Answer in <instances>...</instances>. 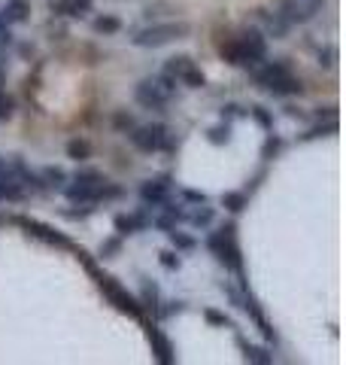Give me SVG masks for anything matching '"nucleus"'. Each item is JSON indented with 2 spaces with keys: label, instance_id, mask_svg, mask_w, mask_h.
<instances>
[{
  "label": "nucleus",
  "instance_id": "1",
  "mask_svg": "<svg viewBox=\"0 0 346 365\" xmlns=\"http://www.w3.org/2000/svg\"><path fill=\"white\" fill-rule=\"evenodd\" d=\"M67 198L79 204H95L100 198H119V189L107 186L103 177L95 174V170H83V174H76V186L67 189Z\"/></svg>",
  "mask_w": 346,
  "mask_h": 365
},
{
  "label": "nucleus",
  "instance_id": "2",
  "mask_svg": "<svg viewBox=\"0 0 346 365\" xmlns=\"http://www.w3.org/2000/svg\"><path fill=\"white\" fill-rule=\"evenodd\" d=\"M173 91H177V79L173 76H149V79H143L140 86H137V101H140L143 107H152V110H158V107H164L167 101L173 98Z\"/></svg>",
  "mask_w": 346,
  "mask_h": 365
},
{
  "label": "nucleus",
  "instance_id": "3",
  "mask_svg": "<svg viewBox=\"0 0 346 365\" xmlns=\"http://www.w3.org/2000/svg\"><path fill=\"white\" fill-rule=\"evenodd\" d=\"M186 31L189 28L179 25V21H167V25H152V28L137 31L134 37H131V43L134 46H143V49H155V46H164L170 40H179Z\"/></svg>",
  "mask_w": 346,
  "mask_h": 365
},
{
  "label": "nucleus",
  "instance_id": "4",
  "mask_svg": "<svg viewBox=\"0 0 346 365\" xmlns=\"http://www.w3.org/2000/svg\"><path fill=\"white\" fill-rule=\"evenodd\" d=\"M131 143L143 153H155V150L170 146V134H167L164 125H140V128H134Z\"/></svg>",
  "mask_w": 346,
  "mask_h": 365
},
{
  "label": "nucleus",
  "instance_id": "5",
  "mask_svg": "<svg viewBox=\"0 0 346 365\" xmlns=\"http://www.w3.org/2000/svg\"><path fill=\"white\" fill-rule=\"evenodd\" d=\"M237 46H240V52H243V67H252V64H258L264 61V55H268V43H264V37L258 31H243L240 37H234Z\"/></svg>",
  "mask_w": 346,
  "mask_h": 365
},
{
  "label": "nucleus",
  "instance_id": "6",
  "mask_svg": "<svg viewBox=\"0 0 346 365\" xmlns=\"http://www.w3.org/2000/svg\"><path fill=\"white\" fill-rule=\"evenodd\" d=\"M19 225L25 228L28 235H33L37 237V241H43V244H49V247H70V241H67V237L61 235V232H55V228H49L46 222H37V220H28V216H21L19 220Z\"/></svg>",
  "mask_w": 346,
  "mask_h": 365
},
{
  "label": "nucleus",
  "instance_id": "7",
  "mask_svg": "<svg viewBox=\"0 0 346 365\" xmlns=\"http://www.w3.org/2000/svg\"><path fill=\"white\" fill-rule=\"evenodd\" d=\"M319 9V0H283V19L285 21H298V25H304L316 16Z\"/></svg>",
  "mask_w": 346,
  "mask_h": 365
},
{
  "label": "nucleus",
  "instance_id": "8",
  "mask_svg": "<svg viewBox=\"0 0 346 365\" xmlns=\"http://www.w3.org/2000/svg\"><path fill=\"white\" fill-rule=\"evenodd\" d=\"M149 341H152V353H155V359L161 362V365H170L173 359V344L164 338V332H161L158 326H149Z\"/></svg>",
  "mask_w": 346,
  "mask_h": 365
},
{
  "label": "nucleus",
  "instance_id": "9",
  "mask_svg": "<svg viewBox=\"0 0 346 365\" xmlns=\"http://www.w3.org/2000/svg\"><path fill=\"white\" fill-rule=\"evenodd\" d=\"M167 192H170V182H167V177H161L158 182H146L140 189V195L146 204H161V201H167Z\"/></svg>",
  "mask_w": 346,
  "mask_h": 365
},
{
  "label": "nucleus",
  "instance_id": "10",
  "mask_svg": "<svg viewBox=\"0 0 346 365\" xmlns=\"http://www.w3.org/2000/svg\"><path fill=\"white\" fill-rule=\"evenodd\" d=\"M271 95H301V79H295L292 73H285L280 79H273V83L268 86Z\"/></svg>",
  "mask_w": 346,
  "mask_h": 365
},
{
  "label": "nucleus",
  "instance_id": "11",
  "mask_svg": "<svg viewBox=\"0 0 346 365\" xmlns=\"http://www.w3.org/2000/svg\"><path fill=\"white\" fill-rule=\"evenodd\" d=\"M25 19H28V4L25 0H9V4L4 6V16H0L4 25H9V21H25Z\"/></svg>",
  "mask_w": 346,
  "mask_h": 365
},
{
  "label": "nucleus",
  "instance_id": "12",
  "mask_svg": "<svg viewBox=\"0 0 346 365\" xmlns=\"http://www.w3.org/2000/svg\"><path fill=\"white\" fill-rule=\"evenodd\" d=\"M49 6L55 13H64V16H83L88 9V0H52Z\"/></svg>",
  "mask_w": 346,
  "mask_h": 365
},
{
  "label": "nucleus",
  "instance_id": "13",
  "mask_svg": "<svg viewBox=\"0 0 346 365\" xmlns=\"http://www.w3.org/2000/svg\"><path fill=\"white\" fill-rule=\"evenodd\" d=\"M261 21H264V28H268V34H273V37H285V31H288V21L280 16V13H261Z\"/></svg>",
  "mask_w": 346,
  "mask_h": 365
},
{
  "label": "nucleus",
  "instance_id": "14",
  "mask_svg": "<svg viewBox=\"0 0 346 365\" xmlns=\"http://www.w3.org/2000/svg\"><path fill=\"white\" fill-rule=\"evenodd\" d=\"M219 52H222V58H225L228 64H237V67H243V52H240L237 40H225L222 46H219Z\"/></svg>",
  "mask_w": 346,
  "mask_h": 365
},
{
  "label": "nucleus",
  "instance_id": "15",
  "mask_svg": "<svg viewBox=\"0 0 346 365\" xmlns=\"http://www.w3.org/2000/svg\"><path fill=\"white\" fill-rule=\"evenodd\" d=\"M146 220L143 216H115V228H119V235H134L137 228H143Z\"/></svg>",
  "mask_w": 346,
  "mask_h": 365
},
{
  "label": "nucleus",
  "instance_id": "16",
  "mask_svg": "<svg viewBox=\"0 0 346 365\" xmlns=\"http://www.w3.org/2000/svg\"><path fill=\"white\" fill-rule=\"evenodd\" d=\"M222 204H225L231 213H240V210L246 207V195H243V192H225V195H222Z\"/></svg>",
  "mask_w": 346,
  "mask_h": 365
},
{
  "label": "nucleus",
  "instance_id": "17",
  "mask_svg": "<svg viewBox=\"0 0 346 365\" xmlns=\"http://www.w3.org/2000/svg\"><path fill=\"white\" fill-rule=\"evenodd\" d=\"M122 28V21L115 19V16H100V19H95V31L98 34H115Z\"/></svg>",
  "mask_w": 346,
  "mask_h": 365
},
{
  "label": "nucleus",
  "instance_id": "18",
  "mask_svg": "<svg viewBox=\"0 0 346 365\" xmlns=\"http://www.w3.org/2000/svg\"><path fill=\"white\" fill-rule=\"evenodd\" d=\"M67 153H70V158H76V162H83V158H88L91 146L85 140H70V143H67Z\"/></svg>",
  "mask_w": 346,
  "mask_h": 365
},
{
  "label": "nucleus",
  "instance_id": "19",
  "mask_svg": "<svg viewBox=\"0 0 346 365\" xmlns=\"http://www.w3.org/2000/svg\"><path fill=\"white\" fill-rule=\"evenodd\" d=\"M179 79H182V83H186L189 88H201V86H204V73H201V71H198V67H194V64H192L189 71L182 73Z\"/></svg>",
  "mask_w": 346,
  "mask_h": 365
},
{
  "label": "nucleus",
  "instance_id": "20",
  "mask_svg": "<svg viewBox=\"0 0 346 365\" xmlns=\"http://www.w3.org/2000/svg\"><path fill=\"white\" fill-rule=\"evenodd\" d=\"M189 67H192L189 58H170V61H167V76H177V79H179L182 73L189 71Z\"/></svg>",
  "mask_w": 346,
  "mask_h": 365
},
{
  "label": "nucleus",
  "instance_id": "21",
  "mask_svg": "<svg viewBox=\"0 0 346 365\" xmlns=\"http://www.w3.org/2000/svg\"><path fill=\"white\" fill-rule=\"evenodd\" d=\"M246 359H249V362H261V365L273 362V356H271L268 350H261V347H249V344H246Z\"/></svg>",
  "mask_w": 346,
  "mask_h": 365
},
{
  "label": "nucleus",
  "instance_id": "22",
  "mask_svg": "<svg viewBox=\"0 0 346 365\" xmlns=\"http://www.w3.org/2000/svg\"><path fill=\"white\" fill-rule=\"evenodd\" d=\"M43 180L49 182V186H61V182H64V170L61 168H46L43 170Z\"/></svg>",
  "mask_w": 346,
  "mask_h": 365
},
{
  "label": "nucleus",
  "instance_id": "23",
  "mask_svg": "<svg viewBox=\"0 0 346 365\" xmlns=\"http://www.w3.org/2000/svg\"><path fill=\"white\" fill-rule=\"evenodd\" d=\"M228 137H231V125H216L210 131V143H228Z\"/></svg>",
  "mask_w": 346,
  "mask_h": 365
},
{
  "label": "nucleus",
  "instance_id": "24",
  "mask_svg": "<svg viewBox=\"0 0 346 365\" xmlns=\"http://www.w3.org/2000/svg\"><path fill=\"white\" fill-rule=\"evenodd\" d=\"M170 241L177 244L179 250H189V247H194V241L192 237H186V235H179V232H170Z\"/></svg>",
  "mask_w": 346,
  "mask_h": 365
},
{
  "label": "nucleus",
  "instance_id": "25",
  "mask_svg": "<svg viewBox=\"0 0 346 365\" xmlns=\"http://www.w3.org/2000/svg\"><path fill=\"white\" fill-rule=\"evenodd\" d=\"M204 317L210 319V323H216V326H231V319L225 314H219V311H204Z\"/></svg>",
  "mask_w": 346,
  "mask_h": 365
},
{
  "label": "nucleus",
  "instance_id": "26",
  "mask_svg": "<svg viewBox=\"0 0 346 365\" xmlns=\"http://www.w3.org/2000/svg\"><path fill=\"white\" fill-rule=\"evenodd\" d=\"M192 222L194 225H210L213 222V210H198V213L192 216Z\"/></svg>",
  "mask_w": 346,
  "mask_h": 365
},
{
  "label": "nucleus",
  "instance_id": "27",
  "mask_svg": "<svg viewBox=\"0 0 346 365\" xmlns=\"http://www.w3.org/2000/svg\"><path fill=\"white\" fill-rule=\"evenodd\" d=\"M161 265H164L167 271H177L179 268V259L173 256V253H161Z\"/></svg>",
  "mask_w": 346,
  "mask_h": 365
},
{
  "label": "nucleus",
  "instance_id": "28",
  "mask_svg": "<svg viewBox=\"0 0 346 365\" xmlns=\"http://www.w3.org/2000/svg\"><path fill=\"white\" fill-rule=\"evenodd\" d=\"M252 116H256V119L264 125V128H271V116L264 113V107H252Z\"/></svg>",
  "mask_w": 346,
  "mask_h": 365
},
{
  "label": "nucleus",
  "instance_id": "29",
  "mask_svg": "<svg viewBox=\"0 0 346 365\" xmlns=\"http://www.w3.org/2000/svg\"><path fill=\"white\" fill-rule=\"evenodd\" d=\"M9 113H13V104H9V98H4V91H0V119H9Z\"/></svg>",
  "mask_w": 346,
  "mask_h": 365
},
{
  "label": "nucleus",
  "instance_id": "30",
  "mask_svg": "<svg viewBox=\"0 0 346 365\" xmlns=\"http://www.w3.org/2000/svg\"><path fill=\"white\" fill-rule=\"evenodd\" d=\"M276 150H280V140H273V137H271V140L264 143V155H271V153H276Z\"/></svg>",
  "mask_w": 346,
  "mask_h": 365
},
{
  "label": "nucleus",
  "instance_id": "31",
  "mask_svg": "<svg viewBox=\"0 0 346 365\" xmlns=\"http://www.w3.org/2000/svg\"><path fill=\"white\" fill-rule=\"evenodd\" d=\"M186 198H189V201H198V204H204V201H206L204 192H186Z\"/></svg>",
  "mask_w": 346,
  "mask_h": 365
},
{
  "label": "nucleus",
  "instance_id": "32",
  "mask_svg": "<svg viewBox=\"0 0 346 365\" xmlns=\"http://www.w3.org/2000/svg\"><path fill=\"white\" fill-rule=\"evenodd\" d=\"M4 43H9V31L4 28V21H0V46H4Z\"/></svg>",
  "mask_w": 346,
  "mask_h": 365
}]
</instances>
